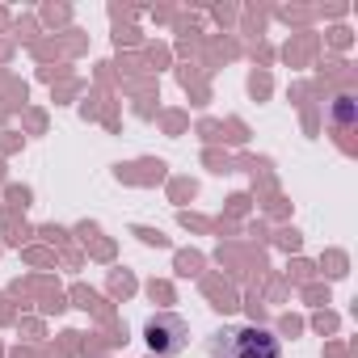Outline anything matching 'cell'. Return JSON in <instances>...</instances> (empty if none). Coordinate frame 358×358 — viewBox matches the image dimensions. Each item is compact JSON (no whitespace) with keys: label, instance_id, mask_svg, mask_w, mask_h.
I'll list each match as a JSON object with an SVG mask.
<instances>
[{"label":"cell","instance_id":"6da1fadb","mask_svg":"<svg viewBox=\"0 0 358 358\" xmlns=\"http://www.w3.org/2000/svg\"><path fill=\"white\" fill-rule=\"evenodd\" d=\"M228 358H282V345H278V337H274L270 329L249 324V329H236V333H232Z\"/></svg>","mask_w":358,"mask_h":358},{"label":"cell","instance_id":"7a4b0ae2","mask_svg":"<svg viewBox=\"0 0 358 358\" xmlns=\"http://www.w3.org/2000/svg\"><path fill=\"white\" fill-rule=\"evenodd\" d=\"M186 337H190V329L182 316H152L148 320V345L156 354H177L186 345Z\"/></svg>","mask_w":358,"mask_h":358}]
</instances>
